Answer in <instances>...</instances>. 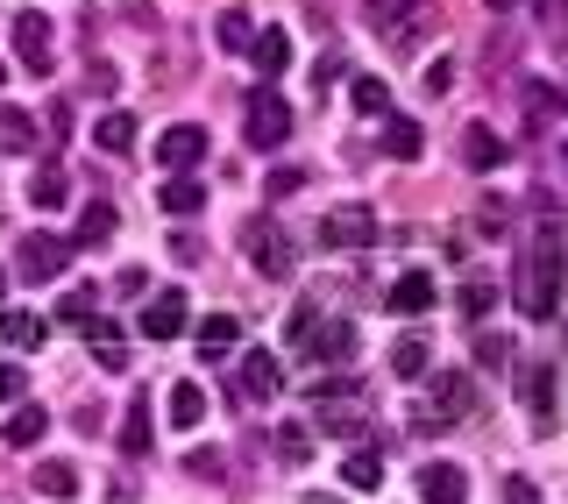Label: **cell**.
Listing matches in <instances>:
<instances>
[{"label":"cell","instance_id":"1","mask_svg":"<svg viewBox=\"0 0 568 504\" xmlns=\"http://www.w3.org/2000/svg\"><path fill=\"white\" fill-rule=\"evenodd\" d=\"M561 305V228L540 221V235H532V263H526V284H519V313L526 320H555Z\"/></svg>","mask_w":568,"mask_h":504},{"label":"cell","instance_id":"2","mask_svg":"<svg viewBox=\"0 0 568 504\" xmlns=\"http://www.w3.org/2000/svg\"><path fill=\"white\" fill-rule=\"evenodd\" d=\"M476 405V384L462 370H440L434 384H426V399H419V426H448V420H462V412Z\"/></svg>","mask_w":568,"mask_h":504},{"label":"cell","instance_id":"3","mask_svg":"<svg viewBox=\"0 0 568 504\" xmlns=\"http://www.w3.org/2000/svg\"><path fill=\"white\" fill-rule=\"evenodd\" d=\"M242 135L256 142V150H277V142L292 135V107H284V93H256V100H248Z\"/></svg>","mask_w":568,"mask_h":504},{"label":"cell","instance_id":"4","mask_svg":"<svg viewBox=\"0 0 568 504\" xmlns=\"http://www.w3.org/2000/svg\"><path fill=\"white\" fill-rule=\"evenodd\" d=\"M242 249L263 278H292V242H284L271 221H242Z\"/></svg>","mask_w":568,"mask_h":504},{"label":"cell","instance_id":"5","mask_svg":"<svg viewBox=\"0 0 568 504\" xmlns=\"http://www.w3.org/2000/svg\"><path fill=\"white\" fill-rule=\"evenodd\" d=\"M64 263H71V242H58V235H29L22 256H14V270H22L29 284H58Z\"/></svg>","mask_w":568,"mask_h":504},{"label":"cell","instance_id":"6","mask_svg":"<svg viewBox=\"0 0 568 504\" xmlns=\"http://www.w3.org/2000/svg\"><path fill=\"white\" fill-rule=\"evenodd\" d=\"M320 242H327V249H363V242H377V213H369V206H334L327 221H320Z\"/></svg>","mask_w":568,"mask_h":504},{"label":"cell","instance_id":"7","mask_svg":"<svg viewBox=\"0 0 568 504\" xmlns=\"http://www.w3.org/2000/svg\"><path fill=\"white\" fill-rule=\"evenodd\" d=\"M50 43H58V36H50V14H36V8L14 14V50H22V64L36 71V79L58 64V58H50Z\"/></svg>","mask_w":568,"mask_h":504},{"label":"cell","instance_id":"8","mask_svg":"<svg viewBox=\"0 0 568 504\" xmlns=\"http://www.w3.org/2000/svg\"><path fill=\"white\" fill-rule=\"evenodd\" d=\"M200 157H206V129H192V121H178V129L156 135V164H164L171 178H185Z\"/></svg>","mask_w":568,"mask_h":504},{"label":"cell","instance_id":"9","mask_svg":"<svg viewBox=\"0 0 568 504\" xmlns=\"http://www.w3.org/2000/svg\"><path fill=\"white\" fill-rule=\"evenodd\" d=\"M320 426H334V434H363V391L348 384H320Z\"/></svg>","mask_w":568,"mask_h":504},{"label":"cell","instance_id":"10","mask_svg":"<svg viewBox=\"0 0 568 504\" xmlns=\"http://www.w3.org/2000/svg\"><path fill=\"white\" fill-rule=\"evenodd\" d=\"M363 8H369V22H377L384 43H413V36L426 29V8H419V0H398V8H390V0H363Z\"/></svg>","mask_w":568,"mask_h":504},{"label":"cell","instance_id":"11","mask_svg":"<svg viewBox=\"0 0 568 504\" xmlns=\"http://www.w3.org/2000/svg\"><path fill=\"white\" fill-rule=\"evenodd\" d=\"M185 320H192V305H185V292H156L150 305H142V334H156V341H171V334H185Z\"/></svg>","mask_w":568,"mask_h":504},{"label":"cell","instance_id":"12","mask_svg":"<svg viewBox=\"0 0 568 504\" xmlns=\"http://www.w3.org/2000/svg\"><path fill=\"white\" fill-rule=\"evenodd\" d=\"M277 384H284V363L271 349H248L242 355V399H277Z\"/></svg>","mask_w":568,"mask_h":504},{"label":"cell","instance_id":"13","mask_svg":"<svg viewBox=\"0 0 568 504\" xmlns=\"http://www.w3.org/2000/svg\"><path fill=\"white\" fill-rule=\"evenodd\" d=\"M419 497L426 504H462V497H469V476H462L455 462H426V470H419Z\"/></svg>","mask_w":568,"mask_h":504},{"label":"cell","instance_id":"14","mask_svg":"<svg viewBox=\"0 0 568 504\" xmlns=\"http://www.w3.org/2000/svg\"><path fill=\"white\" fill-rule=\"evenodd\" d=\"M462 164H469V171H497V164H505V142H497L484 121H469V129H462Z\"/></svg>","mask_w":568,"mask_h":504},{"label":"cell","instance_id":"15","mask_svg":"<svg viewBox=\"0 0 568 504\" xmlns=\"http://www.w3.org/2000/svg\"><path fill=\"white\" fill-rule=\"evenodd\" d=\"M93 142H100L106 157H129V150H135V114H129V107L100 114V121H93Z\"/></svg>","mask_w":568,"mask_h":504},{"label":"cell","instance_id":"16","mask_svg":"<svg viewBox=\"0 0 568 504\" xmlns=\"http://www.w3.org/2000/svg\"><path fill=\"white\" fill-rule=\"evenodd\" d=\"M434 299L440 292H434V278H426V270H405V278L390 284V313H426Z\"/></svg>","mask_w":568,"mask_h":504},{"label":"cell","instance_id":"17","mask_svg":"<svg viewBox=\"0 0 568 504\" xmlns=\"http://www.w3.org/2000/svg\"><path fill=\"white\" fill-rule=\"evenodd\" d=\"M164 412H171V426H178V434H192V426L206 420V391H200V384H171Z\"/></svg>","mask_w":568,"mask_h":504},{"label":"cell","instance_id":"18","mask_svg":"<svg viewBox=\"0 0 568 504\" xmlns=\"http://www.w3.org/2000/svg\"><path fill=\"white\" fill-rule=\"evenodd\" d=\"M121 455H150V399H129V412H121Z\"/></svg>","mask_w":568,"mask_h":504},{"label":"cell","instance_id":"19","mask_svg":"<svg viewBox=\"0 0 568 504\" xmlns=\"http://www.w3.org/2000/svg\"><path fill=\"white\" fill-rule=\"evenodd\" d=\"M248 58H256V71H263V79H277V71L292 64V36H284V29H263Z\"/></svg>","mask_w":568,"mask_h":504},{"label":"cell","instance_id":"20","mask_svg":"<svg viewBox=\"0 0 568 504\" xmlns=\"http://www.w3.org/2000/svg\"><path fill=\"white\" fill-rule=\"evenodd\" d=\"M43 426H50V412L43 405H22L8 426H0V441H8V447H29V441H43Z\"/></svg>","mask_w":568,"mask_h":504},{"label":"cell","instance_id":"21","mask_svg":"<svg viewBox=\"0 0 568 504\" xmlns=\"http://www.w3.org/2000/svg\"><path fill=\"white\" fill-rule=\"evenodd\" d=\"M71 200V185H64V171H36L29 178V206H43V213H58Z\"/></svg>","mask_w":568,"mask_h":504},{"label":"cell","instance_id":"22","mask_svg":"<svg viewBox=\"0 0 568 504\" xmlns=\"http://www.w3.org/2000/svg\"><path fill=\"white\" fill-rule=\"evenodd\" d=\"M156 206H164V213H200V206H206V192L192 185V178H164V192H156Z\"/></svg>","mask_w":568,"mask_h":504},{"label":"cell","instance_id":"23","mask_svg":"<svg viewBox=\"0 0 568 504\" xmlns=\"http://www.w3.org/2000/svg\"><path fill=\"white\" fill-rule=\"evenodd\" d=\"M313 349L327 355V363H348V355H355V327H348V320H327V327L313 334Z\"/></svg>","mask_w":568,"mask_h":504},{"label":"cell","instance_id":"24","mask_svg":"<svg viewBox=\"0 0 568 504\" xmlns=\"http://www.w3.org/2000/svg\"><path fill=\"white\" fill-rule=\"evenodd\" d=\"M235 313H213V320H200V355H227L235 349Z\"/></svg>","mask_w":568,"mask_h":504},{"label":"cell","instance_id":"25","mask_svg":"<svg viewBox=\"0 0 568 504\" xmlns=\"http://www.w3.org/2000/svg\"><path fill=\"white\" fill-rule=\"evenodd\" d=\"M36 491H43V497H71V491H79V470H71V462H36Z\"/></svg>","mask_w":568,"mask_h":504},{"label":"cell","instance_id":"26","mask_svg":"<svg viewBox=\"0 0 568 504\" xmlns=\"http://www.w3.org/2000/svg\"><path fill=\"white\" fill-rule=\"evenodd\" d=\"M0 341H8V349H36V341H43V320L36 313H0Z\"/></svg>","mask_w":568,"mask_h":504},{"label":"cell","instance_id":"27","mask_svg":"<svg viewBox=\"0 0 568 504\" xmlns=\"http://www.w3.org/2000/svg\"><path fill=\"white\" fill-rule=\"evenodd\" d=\"M29 142H36V121L22 107H0V150H29Z\"/></svg>","mask_w":568,"mask_h":504},{"label":"cell","instance_id":"28","mask_svg":"<svg viewBox=\"0 0 568 504\" xmlns=\"http://www.w3.org/2000/svg\"><path fill=\"white\" fill-rule=\"evenodd\" d=\"M342 483H348V491H377V483H384V462L377 455H348L342 462Z\"/></svg>","mask_w":568,"mask_h":504},{"label":"cell","instance_id":"29","mask_svg":"<svg viewBox=\"0 0 568 504\" xmlns=\"http://www.w3.org/2000/svg\"><path fill=\"white\" fill-rule=\"evenodd\" d=\"M419 121H390V129H384V157H419Z\"/></svg>","mask_w":568,"mask_h":504},{"label":"cell","instance_id":"30","mask_svg":"<svg viewBox=\"0 0 568 504\" xmlns=\"http://www.w3.org/2000/svg\"><path fill=\"white\" fill-rule=\"evenodd\" d=\"M213 36H221V50H256V36H248V14H235V8L213 22Z\"/></svg>","mask_w":568,"mask_h":504},{"label":"cell","instance_id":"31","mask_svg":"<svg viewBox=\"0 0 568 504\" xmlns=\"http://www.w3.org/2000/svg\"><path fill=\"white\" fill-rule=\"evenodd\" d=\"M426 370V341L413 334V341H398V349H390V376H419Z\"/></svg>","mask_w":568,"mask_h":504},{"label":"cell","instance_id":"32","mask_svg":"<svg viewBox=\"0 0 568 504\" xmlns=\"http://www.w3.org/2000/svg\"><path fill=\"white\" fill-rule=\"evenodd\" d=\"M114 221H121L114 206H85V228H79V242H106V235H114Z\"/></svg>","mask_w":568,"mask_h":504},{"label":"cell","instance_id":"33","mask_svg":"<svg viewBox=\"0 0 568 504\" xmlns=\"http://www.w3.org/2000/svg\"><path fill=\"white\" fill-rule=\"evenodd\" d=\"M355 107H363V114H384V107H390L384 79H355Z\"/></svg>","mask_w":568,"mask_h":504},{"label":"cell","instance_id":"34","mask_svg":"<svg viewBox=\"0 0 568 504\" xmlns=\"http://www.w3.org/2000/svg\"><path fill=\"white\" fill-rule=\"evenodd\" d=\"M277 455L284 462H306V426H277Z\"/></svg>","mask_w":568,"mask_h":504},{"label":"cell","instance_id":"35","mask_svg":"<svg viewBox=\"0 0 568 504\" xmlns=\"http://www.w3.org/2000/svg\"><path fill=\"white\" fill-rule=\"evenodd\" d=\"M490 299H497V292H490V284H484V278H476V284H469V292H462V313H469V320H476V313H490Z\"/></svg>","mask_w":568,"mask_h":504},{"label":"cell","instance_id":"36","mask_svg":"<svg viewBox=\"0 0 568 504\" xmlns=\"http://www.w3.org/2000/svg\"><path fill=\"white\" fill-rule=\"evenodd\" d=\"M540 22L555 36H568V0H540Z\"/></svg>","mask_w":568,"mask_h":504},{"label":"cell","instance_id":"37","mask_svg":"<svg viewBox=\"0 0 568 504\" xmlns=\"http://www.w3.org/2000/svg\"><path fill=\"white\" fill-rule=\"evenodd\" d=\"M505 504H540V491H532L526 476H511V483H505Z\"/></svg>","mask_w":568,"mask_h":504},{"label":"cell","instance_id":"38","mask_svg":"<svg viewBox=\"0 0 568 504\" xmlns=\"http://www.w3.org/2000/svg\"><path fill=\"white\" fill-rule=\"evenodd\" d=\"M14 391H22V370H14V363H0V399H14Z\"/></svg>","mask_w":568,"mask_h":504},{"label":"cell","instance_id":"39","mask_svg":"<svg viewBox=\"0 0 568 504\" xmlns=\"http://www.w3.org/2000/svg\"><path fill=\"white\" fill-rule=\"evenodd\" d=\"M484 8H490V14H505V8H519V0H484Z\"/></svg>","mask_w":568,"mask_h":504},{"label":"cell","instance_id":"40","mask_svg":"<svg viewBox=\"0 0 568 504\" xmlns=\"http://www.w3.org/2000/svg\"><path fill=\"white\" fill-rule=\"evenodd\" d=\"M298 504H342V497H320V491H313V497H298Z\"/></svg>","mask_w":568,"mask_h":504},{"label":"cell","instance_id":"41","mask_svg":"<svg viewBox=\"0 0 568 504\" xmlns=\"http://www.w3.org/2000/svg\"><path fill=\"white\" fill-rule=\"evenodd\" d=\"M106 504H129V497H106Z\"/></svg>","mask_w":568,"mask_h":504},{"label":"cell","instance_id":"42","mask_svg":"<svg viewBox=\"0 0 568 504\" xmlns=\"http://www.w3.org/2000/svg\"><path fill=\"white\" fill-rule=\"evenodd\" d=\"M0 79H8V64H0Z\"/></svg>","mask_w":568,"mask_h":504},{"label":"cell","instance_id":"43","mask_svg":"<svg viewBox=\"0 0 568 504\" xmlns=\"http://www.w3.org/2000/svg\"><path fill=\"white\" fill-rule=\"evenodd\" d=\"M561 164H568V150H561Z\"/></svg>","mask_w":568,"mask_h":504}]
</instances>
